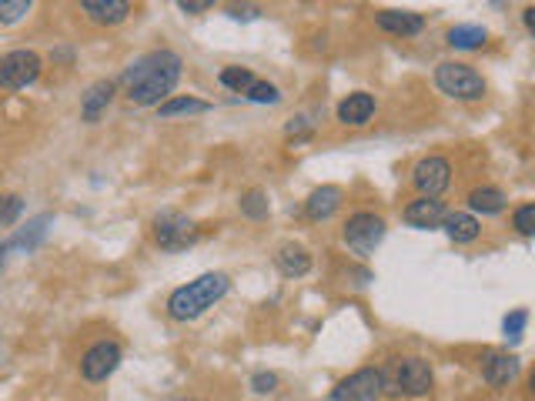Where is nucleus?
<instances>
[{
	"label": "nucleus",
	"mask_w": 535,
	"mask_h": 401,
	"mask_svg": "<svg viewBox=\"0 0 535 401\" xmlns=\"http://www.w3.org/2000/svg\"><path fill=\"white\" fill-rule=\"evenodd\" d=\"M341 238H345L351 254L368 258V254L385 241V221L375 215V211H358V215H351L349 221H345Z\"/></svg>",
	"instance_id": "39448f33"
},
{
	"label": "nucleus",
	"mask_w": 535,
	"mask_h": 401,
	"mask_svg": "<svg viewBox=\"0 0 535 401\" xmlns=\"http://www.w3.org/2000/svg\"><path fill=\"white\" fill-rule=\"evenodd\" d=\"M519 358L515 355H505V351H489L485 361H482V378L489 381L492 388H505L509 381H515L519 375Z\"/></svg>",
	"instance_id": "ddd939ff"
},
{
	"label": "nucleus",
	"mask_w": 535,
	"mask_h": 401,
	"mask_svg": "<svg viewBox=\"0 0 535 401\" xmlns=\"http://www.w3.org/2000/svg\"><path fill=\"white\" fill-rule=\"evenodd\" d=\"M522 24H525V31H529V33L535 31V7H525V11H522Z\"/></svg>",
	"instance_id": "72a5a7b5"
},
{
	"label": "nucleus",
	"mask_w": 535,
	"mask_h": 401,
	"mask_svg": "<svg viewBox=\"0 0 535 401\" xmlns=\"http://www.w3.org/2000/svg\"><path fill=\"white\" fill-rule=\"evenodd\" d=\"M469 207L479 215H499L505 207V195L499 187H475L469 195Z\"/></svg>",
	"instance_id": "4be33fe9"
},
{
	"label": "nucleus",
	"mask_w": 535,
	"mask_h": 401,
	"mask_svg": "<svg viewBox=\"0 0 535 401\" xmlns=\"http://www.w3.org/2000/svg\"><path fill=\"white\" fill-rule=\"evenodd\" d=\"M41 77V57L33 51H11L0 57V87L21 91Z\"/></svg>",
	"instance_id": "6e6552de"
},
{
	"label": "nucleus",
	"mask_w": 535,
	"mask_h": 401,
	"mask_svg": "<svg viewBox=\"0 0 535 401\" xmlns=\"http://www.w3.org/2000/svg\"><path fill=\"white\" fill-rule=\"evenodd\" d=\"M435 84L445 98L455 100H482L485 98V81L475 67L459 64V61H442L435 67Z\"/></svg>",
	"instance_id": "20e7f679"
},
{
	"label": "nucleus",
	"mask_w": 535,
	"mask_h": 401,
	"mask_svg": "<svg viewBox=\"0 0 535 401\" xmlns=\"http://www.w3.org/2000/svg\"><path fill=\"white\" fill-rule=\"evenodd\" d=\"M110 100H114V81H98V84H91L84 100H81V118L88 120V124H98Z\"/></svg>",
	"instance_id": "a211bd4d"
},
{
	"label": "nucleus",
	"mask_w": 535,
	"mask_h": 401,
	"mask_svg": "<svg viewBox=\"0 0 535 401\" xmlns=\"http://www.w3.org/2000/svg\"><path fill=\"white\" fill-rule=\"evenodd\" d=\"M375 24H378V31L392 33V37H416L425 31V17L416 11H378Z\"/></svg>",
	"instance_id": "9b49d317"
},
{
	"label": "nucleus",
	"mask_w": 535,
	"mask_h": 401,
	"mask_svg": "<svg viewBox=\"0 0 535 401\" xmlns=\"http://www.w3.org/2000/svg\"><path fill=\"white\" fill-rule=\"evenodd\" d=\"M47 224H51V215L33 217V221H31V224H27V228H24V231H17V234H14V238L7 241V244H4V248H0V258H7V254H11V251H17V248L31 251L33 244H37V241L44 238Z\"/></svg>",
	"instance_id": "aec40b11"
},
{
	"label": "nucleus",
	"mask_w": 535,
	"mask_h": 401,
	"mask_svg": "<svg viewBox=\"0 0 535 401\" xmlns=\"http://www.w3.org/2000/svg\"><path fill=\"white\" fill-rule=\"evenodd\" d=\"M228 288H231V278L225 272L201 274V278H195V282H187L171 291V298H167V315L175 318V321H195L208 308H215L228 294Z\"/></svg>",
	"instance_id": "f03ea898"
},
{
	"label": "nucleus",
	"mask_w": 535,
	"mask_h": 401,
	"mask_svg": "<svg viewBox=\"0 0 535 401\" xmlns=\"http://www.w3.org/2000/svg\"><path fill=\"white\" fill-rule=\"evenodd\" d=\"M485 41H489V33H485V27H479V24H459V27L448 31V43H452L455 51H479Z\"/></svg>",
	"instance_id": "412c9836"
},
{
	"label": "nucleus",
	"mask_w": 535,
	"mask_h": 401,
	"mask_svg": "<svg viewBox=\"0 0 535 401\" xmlns=\"http://www.w3.org/2000/svg\"><path fill=\"white\" fill-rule=\"evenodd\" d=\"M228 14L234 21H254V17H258V7H252V4H231Z\"/></svg>",
	"instance_id": "473e14b6"
},
{
	"label": "nucleus",
	"mask_w": 535,
	"mask_h": 401,
	"mask_svg": "<svg viewBox=\"0 0 535 401\" xmlns=\"http://www.w3.org/2000/svg\"><path fill=\"white\" fill-rule=\"evenodd\" d=\"M412 185L422 197H438L452 185V164L445 158H422L412 171Z\"/></svg>",
	"instance_id": "1a4fd4ad"
},
{
	"label": "nucleus",
	"mask_w": 535,
	"mask_h": 401,
	"mask_svg": "<svg viewBox=\"0 0 535 401\" xmlns=\"http://www.w3.org/2000/svg\"><path fill=\"white\" fill-rule=\"evenodd\" d=\"M375 118V98L365 94V91H355L339 104V120L349 124V128H365L368 120Z\"/></svg>",
	"instance_id": "dca6fc26"
},
{
	"label": "nucleus",
	"mask_w": 535,
	"mask_h": 401,
	"mask_svg": "<svg viewBox=\"0 0 535 401\" xmlns=\"http://www.w3.org/2000/svg\"><path fill=\"white\" fill-rule=\"evenodd\" d=\"M77 4L100 27H114V24H120L128 17V11H131V0H77Z\"/></svg>",
	"instance_id": "4468645a"
},
{
	"label": "nucleus",
	"mask_w": 535,
	"mask_h": 401,
	"mask_svg": "<svg viewBox=\"0 0 535 401\" xmlns=\"http://www.w3.org/2000/svg\"><path fill=\"white\" fill-rule=\"evenodd\" d=\"M525 321H529V311L525 308H519V311H512V315L505 318L502 328H505V338H512V341H519L525 331Z\"/></svg>",
	"instance_id": "c756f323"
},
{
	"label": "nucleus",
	"mask_w": 535,
	"mask_h": 401,
	"mask_svg": "<svg viewBox=\"0 0 535 401\" xmlns=\"http://www.w3.org/2000/svg\"><path fill=\"white\" fill-rule=\"evenodd\" d=\"M181 67H185L181 54L167 51V47L138 57V61L124 71V77H120L128 104H134V108H154V104L167 100V94H171L177 87V81H181Z\"/></svg>",
	"instance_id": "f257e3e1"
},
{
	"label": "nucleus",
	"mask_w": 535,
	"mask_h": 401,
	"mask_svg": "<svg viewBox=\"0 0 535 401\" xmlns=\"http://www.w3.org/2000/svg\"><path fill=\"white\" fill-rule=\"evenodd\" d=\"M244 98L254 100V104H278L282 94H278V87L268 84V81H254V84L244 91Z\"/></svg>",
	"instance_id": "bb28decb"
},
{
	"label": "nucleus",
	"mask_w": 535,
	"mask_h": 401,
	"mask_svg": "<svg viewBox=\"0 0 535 401\" xmlns=\"http://www.w3.org/2000/svg\"><path fill=\"white\" fill-rule=\"evenodd\" d=\"M274 264H278V272L284 278H305L311 272V254L295 241H284L282 248L274 251Z\"/></svg>",
	"instance_id": "2eb2a0df"
},
{
	"label": "nucleus",
	"mask_w": 535,
	"mask_h": 401,
	"mask_svg": "<svg viewBox=\"0 0 535 401\" xmlns=\"http://www.w3.org/2000/svg\"><path fill=\"white\" fill-rule=\"evenodd\" d=\"M24 201L17 195H0V228H11L14 221L21 217Z\"/></svg>",
	"instance_id": "cd10ccee"
},
{
	"label": "nucleus",
	"mask_w": 535,
	"mask_h": 401,
	"mask_svg": "<svg viewBox=\"0 0 535 401\" xmlns=\"http://www.w3.org/2000/svg\"><path fill=\"white\" fill-rule=\"evenodd\" d=\"M382 395V368H358L331 388L328 401H378Z\"/></svg>",
	"instance_id": "423d86ee"
},
{
	"label": "nucleus",
	"mask_w": 535,
	"mask_h": 401,
	"mask_svg": "<svg viewBox=\"0 0 535 401\" xmlns=\"http://www.w3.org/2000/svg\"><path fill=\"white\" fill-rule=\"evenodd\" d=\"M218 0H177V7L185 14H205V11H211Z\"/></svg>",
	"instance_id": "2f4dec72"
},
{
	"label": "nucleus",
	"mask_w": 535,
	"mask_h": 401,
	"mask_svg": "<svg viewBox=\"0 0 535 401\" xmlns=\"http://www.w3.org/2000/svg\"><path fill=\"white\" fill-rule=\"evenodd\" d=\"M120 365V345L118 341H98L94 348L84 351L81 358V375L88 381H104L110 378Z\"/></svg>",
	"instance_id": "9d476101"
},
{
	"label": "nucleus",
	"mask_w": 535,
	"mask_h": 401,
	"mask_svg": "<svg viewBox=\"0 0 535 401\" xmlns=\"http://www.w3.org/2000/svg\"><path fill=\"white\" fill-rule=\"evenodd\" d=\"M33 0H0V24H17L31 11Z\"/></svg>",
	"instance_id": "c85d7f7f"
},
{
	"label": "nucleus",
	"mask_w": 535,
	"mask_h": 401,
	"mask_svg": "<svg viewBox=\"0 0 535 401\" xmlns=\"http://www.w3.org/2000/svg\"><path fill=\"white\" fill-rule=\"evenodd\" d=\"M442 228H445V234L455 244H472V241L479 238V217L469 215V211H448L445 217H442Z\"/></svg>",
	"instance_id": "6ab92c4d"
},
{
	"label": "nucleus",
	"mask_w": 535,
	"mask_h": 401,
	"mask_svg": "<svg viewBox=\"0 0 535 401\" xmlns=\"http://www.w3.org/2000/svg\"><path fill=\"white\" fill-rule=\"evenodd\" d=\"M432 365L425 358H398L392 361L388 368H382V391L385 395H392V398H422L432 391Z\"/></svg>",
	"instance_id": "7ed1b4c3"
},
{
	"label": "nucleus",
	"mask_w": 535,
	"mask_h": 401,
	"mask_svg": "<svg viewBox=\"0 0 535 401\" xmlns=\"http://www.w3.org/2000/svg\"><path fill=\"white\" fill-rule=\"evenodd\" d=\"M512 228L519 231L522 238H532V234H535V205H532V201H525L522 207H515Z\"/></svg>",
	"instance_id": "a878e982"
},
{
	"label": "nucleus",
	"mask_w": 535,
	"mask_h": 401,
	"mask_svg": "<svg viewBox=\"0 0 535 401\" xmlns=\"http://www.w3.org/2000/svg\"><path fill=\"white\" fill-rule=\"evenodd\" d=\"M254 81H258V77H254L248 67H225V71H221V84L228 87V91H234V94H241V98H244V91H248Z\"/></svg>",
	"instance_id": "b1692460"
},
{
	"label": "nucleus",
	"mask_w": 535,
	"mask_h": 401,
	"mask_svg": "<svg viewBox=\"0 0 535 401\" xmlns=\"http://www.w3.org/2000/svg\"><path fill=\"white\" fill-rule=\"evenodd\" d=\"M154 241L164 251H185L187 244L197 241V231L191 224V217H185L181 211H161L154 217Z\"/></svg>",
	"instance_id": "0eeeda50"
},
{
	"label": "nucleus",
	"mask_w": 535,
	"mask_h": 401,
	"mask_svg": "<svg viewBox=\"0 0 535 401\" xmlns=\"http://www.w3.org/2000/svg\"><path fill=\"white\" fill-rule=\"evenodd\" d=\"M241 215L252 217V221H264L268 217V197H264V191H248V195L241 197Z\"/></svg>",
	"instance_id": "393cba45"
},
{
	"label": "nucleus",
	"mask_w": 535,
	"mask_h": 401,
	"mask_svg": "<svg viewBox=\"0 0 535 401\" xmlns=\"http://www.w3.org/2000/svg\"><path fill=\"white\" fill-rule=\"evenodd\" d=\"M341 187H335V185H321V187H315L311 195H308V201H305V215H308V221H328V217L335 215L341 207Z\"/></svg>",
	"instance_id": "f3484780"
},
{
	"label": "nucleus",
	"mask_w": 535,
	"mask_h": 401,
	"mask_svg": "<svg viewBox=\"0 0 535 401\" xmlns=\"http://www.w3.org/2000/svg\"><path fill=\"white\" fill-rule=\"evenodd\" d=\"M252 388L258 391V395H268V391L278 388V375H272V371H262V375H254Z\"/></svg>",
	"instance_id": "7c9ffc66"
},
{
	"label": "nucleus",
	"mask_w": 535,
	"mask_h": 401,
	"mask_svg": "<svg viewBox=\"0 0 535 401\" xmlns=\"http://www.w3.org/2000/svg\"><path fill=\"white\" fill-rule=\"evenodd\" d=\"M158 110H161V118H181V114H208L211 104L197 98H167L158 104Z\"/></svg>",
	"instance_id": "5701e85b"
},
{
	"label": "nucleus",
	"mask_w": 535,
	"mask_h": 401,
	"mask_svg": "<svg viewBox=\"0 0 535 401\" xmlns=\"http://www.w3.org/2000/svg\"><path fill=\"white\" fill-rule=\"evenodd\" d=\"M445 205L435 201V197H418L412 205H405L402 217L405 224H412V228H422V231H432V228H442V217H445Z\"/></svg>",
	"instance_id": "f8f14e48"
}]
</instances>
